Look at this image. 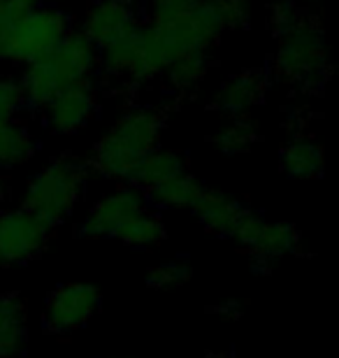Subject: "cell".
<instances>
[{"label":"cell","mask_w":339,"mask_h":358,"mask_svg":"<svg viewBox=\"0 0 339 358\" xmlns=\"http://www.w3.org/2000/svg\"><path fill=\"white\" fill-rule=\"evenodd\" d=\"M98 70V47L82 31H70L52 52L28 63L21 75L26 105L45 110L52 100L72 84L91 80Z\"/></svg>","instance_id":"obj_1"},{"label":"cell","mask_w":339,"mask_h":358,"mask_svg":"<svg viewBox=\"0 0 339 358\" xmlns=\"http://www.w3.org/2000/svg\"><path fill=\"white\" fill-rule=\"evenodd\" d=\"M165 114L158 107H135L107 131L91 154V168L110 179H131L135 168L161 140Z\"/></svg>","instance_id":"obj_2"},{"label":"cell","mask_w":339,"mask_h":358,"mask_svg":"<svg viewBox=\"0 0 339 358\" xmlns=\"http://www.w3.org/2000/svg\"><path fill=\"white\" fill-rule=\"evenodd\" d=\"M149 24L161 40L168 63L182 56L207 54L226 31L214 0H198L196 5L175 12H154L149 14Z\"/></svg>","instance_id":"obj_3"},{"label":"cell","mask_w":339,"mask_h":358,"mask_svg":"<svg viewBox=\"0 0 339 358\" xmlns=\"http://www.w3.org/2000/svg\"><path fill=\"white\" fill-rule=\"evenodd\" d=\"M70 31L68 14L47 5L21 19L0 21V63L28 66L52 52Z\"/></svg>","instance_id":"obj_4"},{"label":"cell","mask_w":339,"mask_h":358,"mask_svg":"<svg viewBox=\"0 0 339 358\" xmlns=\"http://www.w3.org/2000/svg\"><path fill=\"white\" fill-rule=\"evenodd\" d=\"M86 170L72 159H56L28 182L24 207L49 228L63 224L84 189Z\"/></svg>","instance_id":"obj_5"},{"label":"cell","mask_w":339,"mask_h":358,"mask_svg":"<svg viewBox=\"0 0 339 358\" xmlns=\"http://www.w3.org/2000/svg\"><path fill=\"white\" fill-rule=\"evenodd\" d=\"M98 68H103V73L110 77H128V80L142 82L163 75V70L168 68V56L154 26L147 21L100 47Z\"/></svg>","instance_id":"obj_6"},{"label":"cell","mask_w":339,"mask_h":358,"mask_svg":"<svg viewBox=\"0 0 339 358\" xmlns=\"http://www.w3.org/2000/svg\"><path fill=\"white\" fill-rule=\"evenodd\" d=\"M279 73L300 87H323L328 73L326 38L319 24L300 19L291 31L279 35L277 52Z\"/></svg>","instance_id":"obj_7"},{"label":"cell","mask_w":339,"mask_h":358,"mask_svg":"<svg viewBox=\"0 0 339 358\" xmlns=\"http://www.w3.org/2000/svg\"><path fill=\"white\" fill-rule=\"evenodd\" d=\"M52 228L26 207L0 212V268L24 266L45 252Z\"/></svg>","instance_id":"obj_8"},{"label":"cell","mask_w":339,"mask_h":358,"mask_svg":"<svg viewBox=\"0 0 339 358\" xmlns=\"http://www.w3.org/2000/svg\"><path fill=\"white\" fill-rule=\"evenodd\" d=\"M100 310V291L93 284H63L47 300L45 326L56 335L79 331Z\"/></svg>","instance_id":"obj_9"},{"label":"cell","mask_w":339,"mask_h":358,"mask_svg":"<svg viewBox=\"0 0 339 358\" xmlns=\"http://www.w3.org/2000/svg\"><path fill=\"white\" fill-rule=\"evenodd\" d=\"M230 238H235L244 249H249L258 261L272 263L298 247L300 233L286 221H265L261 214L249 210L235 226Z\"/></svg>","instance_id":"obj_10"},{"label":"cell","mask_w":339,"mask_h":358,"mask_svg":"<svg viewBox=\"0 0 339 358\" xmlns=\"http://www.w3.org/2000/svg\"><path fill=\"white\" fill-rule=\"evenodd\" d=\"M147 210V196L137 186H121L110 196L98 200L86 214L79 231L84 238H114L126 221H131L135 214Z\"/></svg>","instance_id":"obj_11"},{"label":"cell","mask_w":339,"mask_h":358,"mask_svg":"<svg viewBox=\"0 0 339 358\" xmlns=\"http://www.w3.org/2000/svg\"><path fill=\"white\" fill-rule=\"evenodd\" d=\"M98 110L96 89L91 80H82L61 91L52 103L45 107L47 126L59 135H72L89 124Z\"/></svg>","instance_id":"obj_12"},{"label":"cell","mask_w":339,"mask_h":358,"mask_svg":"<svg viewBox=\"0 0 339 358\" xmlns=\"http://www.w3.org/2000/svg\"><path fill=\"white\" fill-rule=\"evenodd\" d=\"M137 26V10L128 0H93L86 7L82 33L98 49L107 42L121 38L124 33Z\"/></svg>","instance_id":"obj_13"},{"label":"cell","mask_w":339,"mask_h":358,"mask_svg":"<svg viewBox=\"0 0 339 358\" xmlns=\"http://www.w3.org/2000/svg\"><path fill=\"white\" fill-rule=\"evenodd\" d=\"M193 212L209 233L219 238H230L240 219L249 212V207L219 189H205L200 200L193 205Z\"/></svg>","instance_id":"obj_14"},{"label":"cell","mask_w":339,"mask_h":358,"mask_svg":"<svg viewBox=\"0 0 339 358\" xmlns=\"http://www.w3.org/2000/svg\"><path fill=\"white\" fill-rule=\"evenodd\" d=\"M28 305L17 293L0 296V358L19 356L26 347Z\"/></svg>","instance_id":"obj_15"},{"label":"cell","mask_w":339,"mask_h":358,"mask_svg":"<svg viewBox=\"0 0 339 358\" xmlns=\"http://www.w3.org/2000/svg\"><path fill=\"white\" fill-rule=\"evenodd\" d=\"M265 93V77L261 73H240L221 84L216 93V107L226 114H247Z\"/></svg>","instance_id":"obj_16"},{"label":"cell","mask_w":339,"mask_h":358,"mask_svg":"<svg viewBox=\"0 0 339 358\" xmlns=\"http://www.w3.org/2000/svg\"><path fill=\"white\" fill-rule=\"evenodd\" d=\"M184 173H186V161L182 154L175 152V149H154V152H149L140 161V166L131 175V182L140 191L147 193L154 186L168 182V179H175Z\"/></svg>","instance_id":"obj_17"},{"label":"cell","mask_w":339,"mask_h":358,"mask_svg":"<svg viewBox=\"0 0 339 358\" xmlns=\"http://www.w3.org/2000/svg\"><path fill=\"white\" fill-rule=\"evenodd\" d=\"M203 191L205 186L196 177L184 173L175 179H168V182L154 186V189H149L144 196H147V203L156 207H165V210H193V205L200 200Z\"/></svg>","instance_id":"obj_18"},{"label":"cell","mask_w":339,"mask_h":358,"mask_svg":"<svg viewBox=\"0 0 339 358\" xmlns=\"http://www.w3.org/2000/svg\"><path fill=\"white\" fill-rule=\"evenodd\" d=\"M35 140L31 131L17 119L0 121V170L17 168L35 154Z\"/></svg>","instance_id":"obj_19"},{"label":"cell","mask_w":339,"mask_h":358,"mask_svg":"<svg viewBox=\"0 0 339 358\" xmlns=\"http://www.w3.org/2000/svg\"><path fill=\"white\" fill-rule=\"evenodd\" d=\"M281 170L291 177H316L323 173V149L312 140H293L281 149Z\"/></svg>","instance_id":"obj_20"},{"label":"cell","mask_w":339,"mask_h":358,"mask_svg":"<svg viewBox=\"0 0 339 358\" xmlns=\"http://www.w3.org/2000/svg\"><path fill=\"white\" fill-rule=\"evenodd\" d=\"M165 224L161 217H156L154 212L144 210L135 214L131 221H126L124 226L114 233V238L121 240L128 247H156L165 240Z\"/></svg>","instance_id":"obj_21"},{"label":"cell","mask_w":339,"mask_h":358,"mask_svg":"<svg viewBox=\"0 0 339 358\" xmlns=\"http://www.w3.org/2000/svg\"><path fill=\"white\" fill-rule=\"evenodd\" d=\"M165 80L172 89L177 91H189L196 89L207 75V54H193V56H182L168 63V68L163 70Z\"/></svg>","instance_id":"obj_22"},{"label":"cell","mask_w":339,"mask_h":358,"mask_svg":"<svg viewBox=\"0 0 339 358\" xmlns=\"http://www.w3.org/2000/svg\"><path fill=\"white\" fill-rule=\"evenodd\" d=\"M216 147L223 154H244L249 152L251 145L256 142V126L251 124V119H247V114H235L226 126L216 133Z\"/></svg>","instance_id":"obj_23"},{"label":"cell","mask_w":339,"mask_h":358,"mask_svg":"<svg viewBox=\"0 0 339 358\" xmlns=\"http://www.w3.org/2000/svg\"><path fill=\"white\" fill-rule=\"evenodd\" d=\"M26 107L24 91L19 80L0 75V121L17 119V114Z\"/></svg>","instance_id":"obj_24"},{"label":"cell","mask_w":339,"mask_h":358,"mask_svg":"<svg viewBox=\"0 0 339 358\" xmlns=\"http://www.w3.org/2000/svg\"><path fill=\"white\" fill-rule=\"evenodd\" d=\"M189 277H191V268L184 266V263H163V266L149 270L147 284L154 286V289H165V286L184 284Z\"/></svg>","instance_id":"obj_25"},{"label":"cell","mask_w":339,"mask_h":358,"mask_svg":"<svg viewBox=\"0 0 339 358\" xmlns=\"http://www.w3.org/2000/svg\"><path fill=\"white\" fill-rule=\"evenodd\" d=\"M216 12L223 21V28H242L251 19L249 0H214Z\"/></svg>","instance_id":"obj_26"},{"label":"cell","mask_w":339,"mask_h":358,"mask_svg":"<svg viewBox=\"0 0 339 358\" xmlns=\"http://www.w3.org/2000/svg\"><path fill=\"white\" fill-rule=\"evenodd\" d=\"M300 19H305V14H302L293 3H281V5L274 7L272 21H274V28H277L279 35L286 33V31H291V28L298 24Z\"/></svg>","instance_id":"obj_27"},{"label":"cell","mask_w":339,"mask_h":358,"mask_svg":"<svg viewBox=\"0 0 339 358\" xmlns=\"http://www.w3.org/2000/svg\"><path fill=\"white\" fill-rule=\"evenodd\" d=\"M42 5V0H5V7H3V19L0 21H14V19H21L26 17L28 12L38 10Z\"/></svg>","instance_id":"obj_28"},{"label":"cell","mask_w":339,"mask_h":358,"mask_svg":"<svg viewBox=\"0 0 339 358\" xmlns=\"http://www.w3.org/2000/svg\"><path fill=\"white\" fill-rule=\"evenodd\" d=\"M198 0H151L149 14L154 12H175V10H184V7L196 5Z\"/></svg>","instance_id":"obj_29"},{"label":"cell","mask_w":339,"mask_h":358,"mask_svg":"<svg viewBox=\"0 0 339 358\" xmlns=\"http://www.w3.org/2000/svg\"><path fill=\"white\" fill-rule=\"evenodd\" d=\"M209 312L219 314V317H226V319H237L242 314V303H237V300H226V303L214 305Z\"/></svg>","instance_id":"obj_30"},{"label":"cell","mask_w":339,"mask_h":358,"mask_svg":"<svg viewBox=\"0 0 339 358\" xmlns=\"http://www.w3.org/2000/svg\"><path fill=\"white\" fill-rule=\"evenodd\" d=\"M5 200V184H3V177H0V203Z\"/></svg>","instance_id":"obj_31"},{"label":"cell","mask_w":339,"mask_h":358,"mask_svg":"<svg viewBox=\"0 0 339 358\" xmlns=\"http://www.w3.org/2000/svg\"><path fill=\"white\" fill-rule=\"evenodd\" d=\"M3 7H5V0H0V19H3Z\"/></svg>","instance_id":"obj_32"},{"label":"cell","mask_w":339,"mask_h":358,"mask_svg":"<svg viewBox=\"0 0 339 358\" xmlns=\"http://www.w3.org/2000/svg\"><path fill=\"white\" fill-rule=\"evenodd\" d=\"M128 3H135V0H128Z\"/></svg>","instance_id":"obj_33"}]
</instances>
